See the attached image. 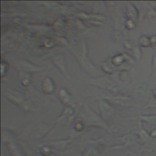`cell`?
<instances>
[{
  "mask_svg": "<svg viewBox=\"0 0 156 156\" xmlns=\"http://www.w3.org/2000/svg\"><path fill=\"white\" fill-rule=\"evenodd\" d=\"M92 84L113 93H116L118 91V88L112 81L105 78H100L93 80Z\"/></svg>",
  "mask_w": 156,
  "mask_h": 156,
  "instance_id": "1",
  "label": "cell"
},
{
  "mask_svg": "<svg viewBox=\"0 0 156 156\" xmlns=\"http://www.w3.org/2000/svg\"><path fill=\"white\" fill-rule=\"evenodd\" d=\"M98 106L101 116L104 119H109L114 112V110L112 107L104 100L99 101Z\"/></svg>",
  "mask_w": 156,
  "mask_h": 156,
  "instance_id": "2",
  "label": "cell"
},
{
  "mask_svg": "<svg viewBox=\"0 0 156 156\" xmlns=\"http://www.w3.org/2000/svg\"><path fill=\"white\" fill-rule=\"evenodd\" d=\"M53 62L55 65L59 69V70L66 76H68V71L66 69V65L65 63V60L64 58V55L60 54L53 58Z\"/></svg>",
  "mask_w": 156,
  "mask_h": 156,
  "instance_id": "3",
  "label": "cell"
},
{
  "mask_svg": "<svg viewBox=\"0 0 156 156\" xmlns=\"http://www.w3.org/2000/svg\"><path fill=\"white\" fill-rule=\"evenodd\" d=\"M43 90L44 93L50 94L54 91V83L53 81L49 78H45L43 82Z\"/></svg>",
  "mask_w": 156,
  "mask_h": 156,
  "instance_id": "4",
  "label": "cell"
},
{
  "mask_svg": "<svg viewBox=\"0 0 156 156\" xmlns=\"http://www.w3.org/2000/svg\"><path fill=\"white\" fill-rule=\"evenodd\" d=\"M127 15L129 18V20H132L133 21H136L138 20V12L135 6L133 5H129L127 7L126 10Z\"/></svg>",
  "mask_w": 156,
  "mask_h": 156,
  "instance_id": "5",
  "label": "cell"
},
{
  "mask_svg": "<svg viewBox=\"0 0 156 156\" xmlns=\"http://www.w3.org/2000/svg\"><path fill=\"white\" fill-rule=\"evenodd\" d=\"M107 99L115 105H124L129 102L130 98L127 96H116V97H108Z\"/></svg>",
  "mask_w": 156,
  "mask_h": 156,
  "instance_id": "6",
  "label": "cell"
},
{
  "mask_svg": "<svg viewBox=\"0 0 156 156\" xmlns=\"http://www.w3.org/2000/svg\"><path fill=\"white\" fill-rule=\"evenodd\" d=\"M138 44L140 46L147 48L149 46H151V40H150V37H148L147 35H141L138 38Z\"/></svg>",
  "mask_w": 156,
  "mask_h": 156,
  "instance_id": "7",
  "label": "cell"
},
{
  "mask_svg": "<svg viewBox=\"0 0 156 156\" xmlns=\"http://www.w3.org/2000/svg\"><path fill=\"white\" fill-rule=\"evenodd\" d=\"M140 118L149 124L156 125V116L155 115H144L140 116Z\"/></svg>",
  "mask_w": 156,
  "mask_h": 156,
  "instance_id": "8",
  "label": "cell"
},
{
  "mask_svg": "<svg viewBox=\"0 0 156 156\" xmlns=\"http://www.w3.org/2000/svg\"><path fill=\"white\" fill-rule=\"evenodd\" d=\"M145 86L143 85H138L136 86L135 88V90L133 91V94L135 96H140L141 94L143 93V92L145 90Z\"/></svg>",
  "mask_w": 156,
  "mask_h": 156,
  "instance_id": "9",
  "label": "cell"
},
{
  "mask_svg": "<svg viewBox=\"0 0 156 156\" xmlns=\"http://www.w3.org/2000/svg\"><path fill=\"white\" fill-rule=\"evenodd\" d=\"M156 108V99L154 96H152L150 98L147 104L144 107V108Z\"/></svg>",
  "mask_w": 156,
  "mask_h": 156,
  "instance_id": "10",
  "label": "cell"
},
{
  "mask_svg": "<svg viewBox=\"0 0 156 156\" xmlns=\"http://www.w3.org/2000/svg\"><path fill=\"white\" fill-rule=\"evenodd\" d=\"M135 22L130 20H128L126 23V26L129 29H133L135 27Z\"/></svg>",
  "mask_w": 156,
  "mask_h": 156,
  "instance_id": "11",
  "label": "cell"
},
{
  "mask_svg": "<svg viewBox=\"0 0 156 156\" xmlns=\"http://www.w3.org/2000/svg\"><path fill=\"white\" fill-rule=\"evenodd\" d=\"M133 55L136 58L140 59V58L141 57V51L139 49V48H134V49H133Z\"/></svg>",
  "mask_w": 156,
  "mask_h": 156,
  "instance_id": "12",
  "label": "cell"
},
{
  "mask_svg": "<svg viewBox=\"0 0 156 156\" xmlns=\"http://www.w3.org/2000/svg\"><path fill=\"white\" fill-rule=\"evenodd\" d=\"M11 152H12V154L13 156H21L20 152H19L18 151L17 148L14 147V146H12L11 147Z\"/></svg>",
  "mask_w": 156,
  "mask_h": 156,
  "instance_id": "13",
  "label": "cell"
},
{
  "mask_svg": "<svg viewBox=\"0 0 156 156\" xmlns=\"http://www.w3.org/2000/svg\"><path fill=\"white\" fill-rule=\"evenodd\" d=\"M147 15L149 18H154L156 16V10L154 8H152V9H151V10L149 11Z\"/></svg>",
  "mask_w": 156,
  "mask_h": 156,
  "instance_id": "14",
  "label": "cell"
},
{
  "mask_svg": "<svg viewBox=\"0 0 156 156\" xmlns=\"http://www.w3.org/2000/svg\"><path fill=\"white\" fill-rule=\"evenodd\" d=\"M151 40V47L155 48L156 47V35H152L150 37Z\"/></svg>",
  "mask_w": 156,
  "mask_h": 156,
  "instance_id": "15",
  "label": "cell"
},
{
  "mask_svg": "<svg viewBox=\"0 0 156 156\" xmlns=\"http://www.w3.org/2000/svg\"><path fill=\"white\" fill-rule=\"evenodd\" d=\"M151 135L152 136H156V130L152 131V132L151 133Z\"/></svg>",
  "mask_w": 156,
  "mask_h": 156,
  "instance_id": "16",
  "label": "cell"
},
{
  "mask_svg": "<svg viewBox=\"0 0 156 156\" xmlns=\"http://www.w3.org/2000/svg\"><path fill=\"white\" fill-rule=\"evenodd\" d=\"M153 96L156 99V89L153 90Z\"/></svg>",
  "mask_w": 156,
  "mask_h": 156,
  "instance_id": "17",
  "label": "cell"
}]
</instances>
